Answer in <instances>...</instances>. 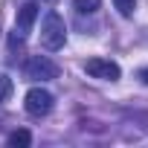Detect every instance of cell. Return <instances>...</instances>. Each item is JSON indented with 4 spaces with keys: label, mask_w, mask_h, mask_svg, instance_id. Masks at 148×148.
<instances>
[{
    "label": "cell",
    "mask_w": 148,
    "mask_h": 148,
    "mask_svg": "<svg viewBox=\"0 0 148 148\" xmlns=\"http://www.w3.org/2000/svg\"><path fill=\"white\" fill-rule=\"evenodd\" d=\"M139 79H142V84H148V67H142V70H139Z\"/></svg>",
    "instance_id": "cell-10"
},
{
    "label": "cell",
    "mask_w": 148,
    "mask_h": 148,
    "mask_svg": "<svg viewBox=\"0 0 148 148\" xmlns=\"http://www.w3.org/2000/svg\"><path fill=\"white\" fill-rule=\"evenodd\" d=\"M84 70H87V76L102 79V82H116V79L122 76L119 64H116V61H108V58H90V61L84 64Z\"/></svg>",
    "instance_id": "cell-4"
},
{
    "label": "cell",
    "mask_w": 148,
    "mask_h": 148,
    "mask_svg": "<svg viewBox=\"0 0 148 148\" xmlns=\"http://www.w3.org/2000/svg\"><path fill=\"white\" fill-rule=\"evenodd\" d=\"M113 6L119 9V15H122V18H131V15H134V9H136V0H113Z\"/></svg>",
    "instance_id": "cell-8"
},
{
    "label": "cell",
    "mask_w": 148,
    "mask_h": 148,
    "mask_svg": "<svg viewBox=\"0 0 148 148\" xmlns=\"http://www.w3.org/2000/svg\"><path fill=\"white\" fill-rule=\"evenodd\" d=\"M52 93L49 90H44V87H32L29 93H26V99H23V108H26V113L29 116H47L49 110H52Z\"/></svg>",
    "instance_id": "cell-3"
},
{
    "label": "cell",
    "mask_w": 148,
    "mask_h": 148,
    "mask_svg": "<svg viewBox=\"0 0 148 148\" xmlns=\"http://www.w3.org/2000/svg\"><path fill=\"white\" fill-rule=\"evenodd\" d=\"M26 79L29 82H52V79H58V64L47 55H35L26 61Z\"/></svg>",
    "instance_id": "cell-2"
},
{
    "label": "cell",
    "mask_w": 148,
    "mask_h": 148,
    "mask_svg": "<svg viewBox=\"0 0 148 148\" xmlns=\"http://www.w3.org/2000/svg\"><path fill=\"white\" fill-rule=\"evenodd\" d=\"M32 142V134L26 131V128H21V131H12L9 134V145H15V148H26Z\"/></svg>",
    "instance_id": "cell-6"
},
{
    "label": "cell",
    "mask_w": 148,
    "mask_h": 148,
    "mask_svg": "<svg viewBox=\"0 0 148 148\" xmlns=\"http://www.w3.org/2000/svg\"><path fill=\"white\" fill-rule=\"evenodd\" d=\"M9 96H12V79L0 73V102H6Z\"/></svg>",
    "instance_id": "cell-9"
},
{
    "label": "cell",
    "mask_w": 148,
    "mask_h": 148,
    "mask_svg": "<svg viewBox=\"0 0 148 148\" xmlns=\"http://www.w3.org/2000/svg\"><path fill=\"white\" fill-rule=\"evenodd\" d=\"M73 6H76L79 15H93V12L102 6V0H73Z\"/></svg>",
    "instance_id": "cell-7"
},
{
    "label": "cell",
    "mask_w": 148,
    "mask_h": 148,
    "mask_svg": "<svg viewBox=\"0 0 148 148\" xmlns=\"http://www.w3.org/2000/svg\"><path fill=\"white\" fill-rule=\"evenodd\" d=\"M64 41H67V26H64L61 15L58 12H47V18L41 23V47L55 52V49L64 47Z\"/></svg>",
    "instance_id": "cell-1"
},
{
    "label": "cell",
    "mask_w": 148,
    "mask_h": 148,
    "mask_svg": "<svg viewBox=\"0 0 148 148\" xmlns=\"http://www.w3.org/2000/svg\"><path fill=\"white\" fill-rule=\"evenodd\" d=\"M35 18H38V6L35 3H23L21 6V12H18V21H15V38H26V32L32 29V23H35Z\"/></svg>",
    "instance_id": "cell-5"
}]
</instances>
